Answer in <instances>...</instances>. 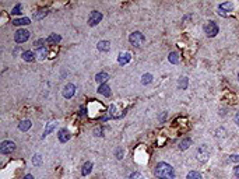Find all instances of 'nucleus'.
<instances>
[{
    "mask_svg": "<svg viewBox=\"0 0 239 179\" xmlns=\"http://www.w3.org/2000/svg\"><path fill=\"white\" fill-rule=\"evenodd\" d=\"M155 175L160 179H174L175 178V171L166 162H158L155 167Z\"/></svg>",
    "mask_w": 239,
    "mask_h": 179,
    "instance_id": "nucleus-1",
    "label": "nucleus"
},
{
    "mask_svg": "<svg viewBox=\"0 0 239 179\" xmlns=\"http://www.w3.org/2000/svg\"><path fill=\"white\" fill-rule=\"evenodd\" d=\"M129 41H130V44L133 45V46H141L143 45V42L146 41V38H144V35L141 32H133V34H130V36H129Z\"/></svg>",
    "mask_w": 239,
    "mask_h": 179,
    "instance_id": "nucleus-2",
    "label": "nucleus"
},
{
    "mask_svg": "<svg viewBox=\"0 0 239 179\" xmlns=\"http://www.w3.org/2000/svg\"><path fill=\"white\" fill-rule=\"evenodd\" d=\"M204 32L207 34V36L213 38V36H215L217 34H218V25H217L214 21H208L207 24L204 25Z\"/></svg>",
    "mask_w": 239,
    "mask_h": 179,
    "instance_id": "nucleus-3",
    "label": "nucleus"
},
{
    "mask_svg": "<svg viewBox=\"0 0 239 179\" xmlns=\"http://www.w3.org/2000/svg\"><path fill=\"white\" fill-rule=\"evenodd\" d=\"M14 150H16V144L13 141L6 140V141H3L0 144V151H2V154H11Z\"/></svg>",
    "mask_w": 239,
    "mask_h": 179,
    "instance_id": "nucleus-4",
    "label": "nucleus"
},
{
    "mask_svg": "<svg viewBox=\"0 0 239 179\" xmlns=\"http://www.w3.org/2000/svg\"><path fill=\"white\" fill-rule=\"evenodd\" d=\"M28 38H29V32H28L27 30H18L17 32H16V35H14L16 42H18V44H23V42H25Z\"/></svg>",
    "mask_w": 239,
    "mask_h": 179,
    "instance_id": "nucleus-5",
    "label": "nucleus"
},
{
    "mask_svg": "<svg viewBox=\"0 0 239 179\" xmlns=\"http://www.w3.org/2000/svg\"><path fill=\"white\" fill-rule=\"evenodd\" d=\"M102 20V14L99 13V11H92V13L90 14V17H88V24L91 25V27H94V25H97L98 22H101Z\"/></svg>",
    "mask_w": 239,
    "mask_h": 179,
    "instance_id": "nucleus-6",
    "label": "nucleus"
},
{
    "mask_svg": "<svg viewBox=\"0 0 239 179\" xmlns=\"http://www.w3.org/2000/svg\"><path fill=\"white\" fill-rule=\"evenodd\" d=\"M57 137H59V141L60 143H66V141H69V140H70L71 134H70V131H69L67 129H62V130L59 131V134H57Z\"/></svg>",
    "mask_w": 239,
    "mask_h": 179,
    "instance_id": "nucleus-7",
    "label": "nucleus"
},
{
    "mask_svg": "<svg viewBox=\"0 0 239 179\" xmlns=\"http://www.w3.org/2000/svg\"><path fill=\"white\" fill-rule=\"evenodd\" d=\"M74 92H76V87H74L73 84H67V85L65 87V90H63V97L71 98L74 95Z\"/></svg>",
    "mask_w": 239,
    "mask_h": 179,
    "instance_id": "nucleus-8",
    "label": "nucleus"
},
{
    "mask_svg": "<svg viewBox=\"0 0 239 179\" xmlns=\"http://www.w3.org/2000/svg\"><path fill=\"white\" fill-rule=\"evenodd\" d=\"M130 59H132V55H130V53H122V55H119L118 62H119V64H120V66H123V64L129 63Z\"/></svg>",
    "mask_w": 239,
    "mask_h": 179,
    "instance_id": "nucleus-9",
    "label": "nucleus"
},
{
    "mask_svg": "<svg viewBox=\"0 0 239 179\" xmlns=\"http://www.w3.org/2000/svg\"><path fill=\"white\" fill-rule=\"evenodd\" d=\"M98 92L99 94H102V95H105V97H110V88H109V85H106V84L99 85Z\"/></svg>",
    "mask_w": 239,
    "mask_h": 179,
    "instance_id": "nucleus-10",
    "label": "nucleus"
},
{
    "mask_svg": "<svg viewBox=\"0 0 239 179\" xmlns=\"http://www.w3.org/2000/svg\"><path fill=\"white\" fill-rule=\"evenodd\" d=\"M109 78V76L106 74V73H98V74L95 76V80H97V83H99L102 85V84L105 83V81Z\"/></svg>",
    "mask_w": 239,
    "mask_h": 179,
    "instance_id": "nucleus-11",
    "label": "nucleus"
},
{
    "mask_svg": "<svg viewBox=\"0 0 239 179\" xmlns=\"http://www.w3.org/2000/svg\"><path fill=\"white\" fill-rule=\"evenodd\" d=\"M59 41H60V36L56 35V34H52V35L48 36V39H46V42H48L49 45H55V44H57Z\"/></svg>",
    "mask_w": 239,
    "mask_h": 179,
    "instance_id": "nucleus-12",
    "label": "nucleus"
},
{
    "mask_svg": "<svg viewBox=\"0 0 239 179\" xmlns=\"http://www.w3.org/2000/svg\"><path fill=\"white\" fill-rule=\"evenodd\" d=\"M91 169H92V162H85V164L83 165L81 173L83 175H88V173L91 172Z\"/></svg>",
    "mask_w": 239,
    "mask_h": 179,
    "instance_id": "nucleus-13",
    "label": "nucleus"
},
{
    "mask_svg": "<svg viewBox=\"0 0 239 179\" xmlns=\"http://www.w3.org/2000/svg\"><path fill=\"white\" fill-rule=\"evenodd\" d=\"M23 59L25 62H32L35 59V55H34V52H31V50H27V52H24L23 53Z\"/></svg>",
    "mask_w": 239,
    "mask_h": 179,
    "instance_id": "nucleus-14",
    "label": "nucleus"
},
{
    "mask_svg": "<svg viewBox=\"0 0 239 179\" xmlns=\"http://www.w3.org/2000/svg\"><path fill=\"white\" fill-rule=\"evenodd\" d=\"M233 7V4L231 2H227V3H222V4H219V10H224V11H231ZM224 11H222L221 14H224Z\"/></svg>",
    "mask_w": 239,
    "mask_h": 179,
    "instance_id": "nucleus-15",
    "label": "nucleus"
},
{
    "mask_svg": "<svg viewBox=\"0 0 239 179\" xmlns=\"http://www.w3.org/2000/svg\"><path fill=\"white\" fill-rule=\"evenodd\" d=\"M29 127H31V122H29V120H23V122L18 125V129H20V130H23V131L28 130Z\"/></svg>",
    "mask_w": 239,
    "mask_h": 179,
    "instance_id": "nucleus-16",
    "label": "nucleus"
},
{
    "mask_svg": "<svg viewBox=\"0 0 239 179\" xmlns=\"http://www.w3.org/2000/svg\"><path fill=\"white\" fill-rule=\"evenodd\" d=\"M98 49L102 50V52H106V50H109V42L108 41H101L98 44Z\"/></svg>",
    "mask_w": 239,
    "mask_h": 179,
    "instance_id": "nucleus-17",
    "label": "nucleus"
},
{
    "mask_svg": "<svg viewBox=\"0 0 239 179\" xmlns=\"http://www.w3.org/2000/svg\"><path fill=\"white\" fill-rule=\"evenodd\" d=\"M13 24H14V25H27V24H29V18L24 17V18L14 20V21H13Z\"/></svg>",
    "mask_w": 239,
    "mask_h": 179,
    "instance_id": "nucleus-18",
    "label": "nucleus"
},
{
    "mask_svg": "<svg viewBox=\"0 0 239 179\" xmlns=\"http://www.w3.org/2000/svg\"><path fill=\"white\" fill-rule=\"evenodd\" d=\"M190 144H192V140H190V139H185V140H183V141L179 144V148H180V150H186V148H187Z\"/></svg>",
    "mask_w": 239,
    "mask_h": 179,
    "instance_id": "nucleus-19",
    "label": "nucleus"
},
{
    "mask_svg": "<svg viewBox=\"0 0 239 179\" xmlns=\"http://www.w3.org/2000/svg\"><path fill=\"white\" fill-rule=\"evenodd\" d=\"M187 179H203L201 175H200L199 172H196V171H192V172L187 173Z\"/></svg>",
    "mask_w": 239,
    "mask_h": 179,
    "instance_id": "nucleus-20",
    "label": "nucleus"
},
{
    "mask_svg": "<svg viewBox=\"0 0 239 179\" xmlns=\"http://www.w3.org/2000/svg\"><path fill=\"white\" fill-rule=\"evenodd\" d=\"M55 126H56V123H55V122L49 123V125H48V127H46V129H45V131H43V136H42V137L48 136V134L51 133V131H52V130H53V129H55Z\"/></svg>",
    "mask_w": 239,
    "mask_h": 179,
    "instance_id": "nucleus-21",
    "label": "nucleus"
},
{
    "mask_svg": "<svg viewBox=\"0 0 239 179\" xmlns=\"http://www.w3.org/2000/svg\"><path fill=\"white\" fill-rule=\"evenodd\" d=\"M151 80H152V76L150 74V73H147V74L143 76V80H141V83H143V84H150V83H151Z\"/></svg>",
    "mask_w": 239,
    "mask_h": 179,
    "instance_id": "nucleus-22",
    "label": "nucleus"
},
{
    "mask_svg": "<svg viewBox=\"0 0 239 179\" xmlns=\"http://www.w3.org/2000/svg\"><path fill=\"white\" fill-rule=\"evenodd\" d=\"M169 62H171V63H179V56H178L175 52H172L171 55H169Z\"/></svg>",
    "mask_w": 239,
    "mask_h": 179,
    "instance_id": "nucleus-23",
    "label": "nucleus"
},
{
    "mask_svg": "<svg viewBox=\"0 0 239 179\" xmlns=\"http://www.w3.org/2000/svg\"><path fill=\"white\" fill-rule=\"evenodd\" d=\"M186 87H187V77H182L180 78V81H179V88L185 90Z\"/></svg>",
    "mask_w": 239,
    "mask_h": 179,
    "instance_id": "nucleus-24",
    "label": "nucleus"
},
{
    "mask_svg": "<svg viewBox=\"0 0 239 179\" xmlns=\"http://www.w3.org/2000/svg\"><path fill=\"white\" fill-rule=\"evenodd\" d=\"M46 49L45 48H42V49H38V56H39V59H45L46 57Z\"/></svg>",
    "mask_w": 239,
    "mask_h": 179,
    "instance_id": "nucleus-25",
    "label": "nucleus"
},
{
    "mask_svg": "<svg viewBox=\"0 0 239 179\" xmlns=\"http://www.w3.org/2000/svg\"><path fill=\"white\" fill-rule=\"evenodd\" d=\"M21 8H23V6H21V4H17L14 8H13L11 14H20V13H21Z\"/></svg>",
    "mask_w": 239,
    "mask_h": 179,
    "instance_id": "nucleus-26",
    "label": "nucleus"
},
{
    "mask_svg": "<svg viewBox=\"0 0 239 179\" xmlns=\"http://www.w3.org/2000/svg\"><path fill=\"white\" fill-rule=\"evenodd\" d=\"M129 179H143V176H141L140 172H134V173H132V175H130Z\"/></svg>",
    "mask_w": 239,
    "mask_h": 179,
    "instance_id": "nucleus-27",
    "label": "nucleus"
},
{
    "mask_svg": "<svg viewBox=\"0 0 239 179\" xmlns=\"http://www.w3.org/2000/svg\"><path fill=\"white\" fill-rule=\"evenodd\" d=\"M41 161H42V158H41V155H38V154H37V155L34 157V158H32V162H34L35 165L41 164Z\"/></svg>",
    "mask_w": 239,
    "mask_h": 179,
    "instance_id": "nucleus-28",
    "label": "nucleus"
},
{
    "mask_svg": "<svg viewBox=\"0 0 239 179\" xmlns=\"http://www.w3.org/2000/svg\"><path fill=\"white\" fill-rule=\"evenodd\" d=\"M46 14H48V11H46V10H41V13L35 14V18H42V17L46 16Z\"/></svg>",
    "mask_w": 239,
    "mask_h": 179,
    "instance_id": "nucleus-29",
    "label": "nucleus"
},
{
    "mask_svg": "<svg viewBox=\"0 0 239 179\" xmlns=\"http://www.w3.org/2000/svg\"><path fill=\"white\" fill-rule=\"evenodd\" d=\"M43 42H45L43 39H39V41H37V42H35V46H37L38 49H42V44H43Z\"/></svg>",
    "mask_w": 239,
    "mask_h": 179,
    "instance_id": "nucleus-30",
    "label": "nucleus"
},
{
    "mask_svg": "<svg viewBox=\"0 0 239 179\" xmlns=\"http://www.w3.org/2000/svg\"><path fill=\"white\" fill-rule=\"evenodd\" d=\"M231 161L238 162V161H239V155H232V157H231Z\"/></svg>",
    "mask_w": 239,
    "mask_h": 179,
    "instance_id": "nucleus-31",
    "label": "nucleus"
},
{
    "mask_svg": "<svg viewBox=\"0 0 239 179\" xmlns=\"http://www.w3.org/2000/svg\"><path fill=\"white\" fill-rule=\"evenodd\" d=\"M233 172H235V176H236V178H239V165H238V167H235Z\"/></svg>",
    "mask_w": 239,
    "mask_h": 179,
    "instance_id": "nucleus-32",
    "label": "nucleus"
},
{
    "mask_svg": "<svg viewBox=\"0 0 239 179\" xmlns=\"http://www.w3.org/2000/svg\"><path fill=\"white\" fill-rule=\"evenodd\" d=\"M122 155H123V151H122V150H119V151H118V158L120 159V158H122Z\"/></svg>",
    "mask_w": 239,
    "mask_h": 179,
    "instance_id": "nucleus-33",
    "label": "nucleus"
},
{
    "mask_svg": "<svg viewBox=\"0 0 239 179\" xmlns=\"http://www.w3.org/2000/svg\"><path fill=\"white\" fill-rule=\"evenodd\" d=\"M80 115H81V116H84V115H85V109H84V106H81V112H80Z\"/></svg>",
    "mask_w": 239,
    "mask_h": 179,
    "instance_id": "nucleus-34",
    "label": "nucleus"
},
{
    "mask_svg": "<svg viewBox=\"0 0 239 179\" xmlns=\"http://www.w3.org/2000/svg\"><path fill=\"white\" fill-rule=\"evenodd\" d=\"M24 179H34V176H32V175H29V173H28V175H25V176H24Z\"/></svg>",
    "mask_w": 239,
    "mask_h": 179,
    "instance_id": "nucleus-35",
    "label": "nucleus"
},
{
    "mask_svg": "<svg viewBox=\"0 0 239 179\" xmlns=\"http://www.w3.org/2000/svg\"><path fill=\"white\" fill-rule=\"evenodd\" d=\"M235 120H236V123H238V126H239V112H238V115L235 116Z\"/></svg>",
    "mask_w": 239,
    "mask_h": 179,
    "instance_id": "nucleus-36",
    "label": "nucleus"
},
{
    "mask_svg": "<svg viewBox=\"0 0 239 179\" xmlns=\"http://www.w3.org/2000/svg\"><path fill=\"white\" fill-rule=\"evenodd\" d=\"M238 80H239V76H238Z\"/></svg>",
    "mask_w": 239,
    "mask_h": 179,
    "instance_id": "nucleus-37",
    "label": "nucleus"
}]
</instances>
